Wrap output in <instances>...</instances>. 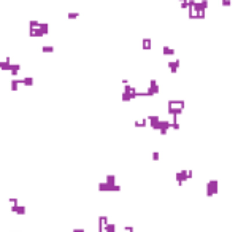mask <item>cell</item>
Instances as JSON below:
<instances>
[{"mask_svg": "<svg viewBox=\"0 0 238 232\" xmlns=\"http://www.w3.org/2000/svg\"><path fill=\"white\" fill-rule=\"evenodd\" d=\"M71 232H86V231H84L83 227H75V229L71 231Z\"/></svg>", "mask_w": 238, "mask_h": 232, "instance_id": "cell-23", "label": "cell"}, {"mask_svg": "<svg viewBox=\"0 0 238 232\" xmlns=\"http://www.w3.org/2000/svg\"><path fill=\"white\" fill-rule=\"evenodd\" d=\"M103 232H116V224L114 223H108L103 226Z\"/></svg>", "mask_w": 238, "mask_h": 232, "instance_id": "cell-15", "label": "cell"}, {"mask_svg": "<svg viewBox=\"0 0 238 232\" xmlns=\"http://www.w3.org/2000/svg\"><path fill=\"white\" fill-rule=\"evenodd\" d=\"M105 183H108V184H116V177H114V175H107V178H105Z\"/></svg>", "mask_w": 238, "mask_h": 232, "instance_id": "cell-16", "label": "cell"}, {"mask_svg": "<svg viewBox=\"0 0 238 232\" xmlns=\"http://www.w3.org/2000/svg\"><path fill=\"white\" fill-rule=\"evenodd\" d=\"M184 107H186L184 100H168L167 113H168V116H179L184 111Z\"/></svg>", "mask_w": 238, "mask_h": 232, "instance_id": "cell-1", "label": "cell"}, {"mask_svg": "<svg viewBox=\"0 0 238 232\" xmlns=\"http://www.w3.org/2000/svg\"><path fill=\"white\" fill-rule=\"evenodd\" d=\"M152 46V40L149 38V37H145V38L141 40V48L145 49V51H148V49H151Z\"/></svg>", "mask_w": 238, "mask_h": 232, "instance_id": "cell-9", "label": "cell"}, {"mask_svg": "<svg viewBox=\"0 0 238 232\" xmlns=\"http://www.w3.org/2000/svg\"><path fill=\"white\" fill-rule=\"evenodd\" d=\"M11 232H21V231H11Z\"/></svg>", "mask_w": 238, "mask_h": 232, "instance_id": "cell-26", "label": "cell"}, {"mask_svg": "<svg viewBox=\"0 0 238 232\" xmlns=\"http://www.w3.org/2000/svg\"><path fill=\"white\" fill-rule=\"evenodd\" d=\"M145 91H146V94H148V97H154V96H157V94L161 92V86H159L157 80H156V78H151V80H149L148 87H146Z\"/></svg>", "mask_w": 238, "mask_h": 232, "instance_id": "cell-3", "label": "cell"}, {"mask_svg": "<svg viewBox=\"0 0 238 232\" xmlns=\"http://www.w3.org/2000/svg\"><path fill=\"white\" fill-rule=\"evenodd\" d=\"M8 202H10V205L13 207V205H18V204H19V200L16 199V197H10V199H8Z\"/></svg>", "mask_w": 238, "mask_h": 232, "instance_id": "cell-20", "label": "cell"}, {"mask_svg": "<svg viewBox=\"0 0 238 232\" xmlns=\"http://www.w3.org/2000/svg\"><path fill=\"white\" fill-rule=\"evenodd\" d=\"M11 211H13V213H16V215H26V207H24V205H13V207H11Z\"/></svg>", "mask_w": 238, "mask_h": 232, "instance_id": "cell-8", "label": "cell"}, {"mask_svg": "<svg viewBox=\"0 0 238 232\" xmlns=\"http://www.w3.org/2000/svg\"><path fill=\"white\" fill-rule=\"evenodd\" d=\"M221 5L226 8V6H230V5H232V2H230V0H221Z\"/></svg>", "mask_w": 238, "mask_h": 232, "instance_id": "cell-21", "label": "cell"}, {"mask_svg": "<svg viewBox=\"0 0 238 232\" xmlns=\"http://www.w3.org/2000/svg\"><path fill=\"white\" fill-rule=\"evenodd\" d=\"M38 26H40L38 19H30L29 21V29H35V27H38Z\"/></svg>", "mask_w": 238, "mask_h": 232, "instance_id": "cell-18", "label": "cell"}, {"mask_svg": "<svg viewBox=\"0 0 238 232\" xmlns=\"http://www.w3.org/2000/svg\"><path fill=\"white\" fill-rule=\"evenodd\" d=\"M179 3H184V2H187V0H178Z\"/></svg>", "mask_w": 238, "mask_h": 232, "instance_id": "cell-25", "label": "cell"}, {"mask_svg": "<svg viewBox=\"0 0 238 232\" xmlns=\"http://www.w3.org/2000/svg\"><path fill=\"white\" fill-rule=\"evenodd\" d=\"M121 232H125V231H121Z\"/></svg>", "mask_w": 238, "mask_h": 232, "instance_id": "cell-27", "label": "cell"}, {"mask_svg": "<svg viewBox=\"0 0 238 232\" xmlns=\"http://www.w3.org/2000/svg\"><path fill=\"white\" fill-rule=\"evenodd\" d=\"M122 188L119 186V184H108L105 183V181H102V183H98V191H102V193H119Z\"/></svg>", "mask_w": 238, "mask_h": 232, "instance_id": "cell-5", "label": "cell"}, {"mask_svg": "<svg viewBox=\"0 0 238 232\" xmlns=\"http://www.w3.org/2000/svg\"><path fill=\"white\" fill-rule=\"evenodd\" d=\"M127 84H130V83H129V80L127 78H122V86H127Z\"/></svg>", "mask_w": 238, "mask_h": 232, "instance_id": "cell-24", "label": "cell"}, {"mask_svg": "<svg viewBox=\"0 0 238 232\" xmlns=\"http://www.w3.org/2000/svg\"><path fill=\"white\" fill-rule=\"evenodd\" d=\"M162 54L173 57V56H176V49H173L172 46H164V48H162Z\"/></svg>", "mask_w": 238, "mask_h": 232, "instance_id": "cell-10", "label": "cell"}, {"mask_svg": "<svg viewBox=\"0 0 238 232\" xmlns=\"http://www.w3.org/2000/svg\"><path fill=\"white\" fill-rule=\"evenodd\" d=\"M124 231H125V232H134V227H132V226H125Z\"/></svg>", "mask_w": 238, "mask_h": 232, "instance_id": "cell-22", "label": "cell"}, {"mask_svg": "<svg viewBox=\"0 0 238 232\" xmlns=\"http://www.w3.org/2000/svg\"><path fill=\"white\" fill-rule=\"evenodd\" d=\"M134 124H135V127H146L148 126V121H146V118H140V119H135Z\"/></svg>", "mask_w": 238, "mask_h": 232, "instance_id": "cell-14", "label": "cell"}, {"mask_svg": "<svg viewBox=\"0 0 238 232\" xmlns=\"http://www.w3.org/2000/svg\"><path fill=\"white\" fill-rule=\"evenodd\" d=\"M42 53H43V54H53V53H54V46L53 45H43L42 46Z\"/></svg>", "mask_w": 238, "mask_h": 232, "instance_id": "cell-13", "label": "cell"}, {"mask_svg": "<svg viewBox=\"0 0 238 232\" xmlns=\"http://www.w3.org/2000/svg\"><path fill=\"white\" fill-rule=\"evenodd\" d=\"M219 191V181L217 180H210L206 183V197H213Z\"/></svg>", "mask_w": 238, "mask_h": 232, "instance_id": "cell-6", "label": "cell"}, {"mask_svg": "<svg viewBox=\"0 0 238 232\" xmlns=\"http://www.w3.org/2000/svg\"><path fill=\"white\" fill-rule=\"evenodd\" d=\"M21 83H22V86H26V87H32L35 80H33L32 76H24V78H21Z\"/></svg>", "mask_w": 238, "mask_h": 232, "instance_id": "cell-11", "label": "cell"}, {"mask_svg": "<svg viewBox=\"0 0 238 232\" xmlns=\"http://www.w3.org/2000/svg\"><path fill=\"white\" fill-rule=\"evenodd\" d=\"M179 65H181V60H179L178 57L172 59V60H168V62H167V67H168V70H170V73H172V75H176V72L179 70Z\"/></svg>", "mask_w": 238, "mask_h": 232, "instance_id": "cell-7", "label": "cell"}, {"mask_svg": "<svg viewBox=\"0 0 238 232\" xmlns=\"http://www.w3.org/2000/svg\"><path fill=\"white\" fill-rule=\"evenodd\" d=\"M151 159L152 161H159V159H161V153H159V151H152V153H151Z\"/></svg>", "mask_w": 238, "mask_h": 232, "instance_id": "cell-19", "label": "cell"}, {"mask_svg": "<svg viewBox=\"0 0 238 232\" xmlns=\"http://www.w3.org/2000/svg\"><path fill=\"white\" fill-rule=\"evenodd\" d=\"M10 86H11V91H18L19 87L22 86L21 78H11V83H10Z\"/></svg>", "mask_w": 238, "mask_h": 232, "instance_id": "cell-12", "label": "cell"}, {"mask_svg": "<svg viewBox=\"0 0 238 232\" xmlns=\"http://www.w3.org/2000/svg\"><path fill=\"white\" fill-rule=\"evenodd\" d=\"M192 175H194L192 170H179V172H176V183H178V186H183L186 181H189L192 178Z\"/></svg>", "mask_w": 238, "mask_h": 232, "instance_id": "cell-4", "label": "cell"}, {"mask_svg": "<svg viewBox=\"0 0 238 232\" xmlns=\"http://www.w3.org/2000/svg\"><path fill=\"white\" fill-rule=\"evenodd\" d=\"M67 18L68 19H78L80 18V11H68L67 13Z\"/></svg>", "mask_w": 238, "mask_h": 232, "instance_id": "cell-17", "label": "cell"}, {"mask_svg": "<svg viewBox=\"0 0 238 232\" xmlns=\"http://www.w3.org/2000/svg\"><path fill=\"white\" fill-rule=\"evenodd\" d=\"M29 33H30V37L42 38V37H45V35H48V33H49V24H48V22H40L38 27L29 29Z\"/></svg>", "mask_w": 238, "mask_h": 232, "instance_id": "cell-2", "label": "cell"}]
</instances>
